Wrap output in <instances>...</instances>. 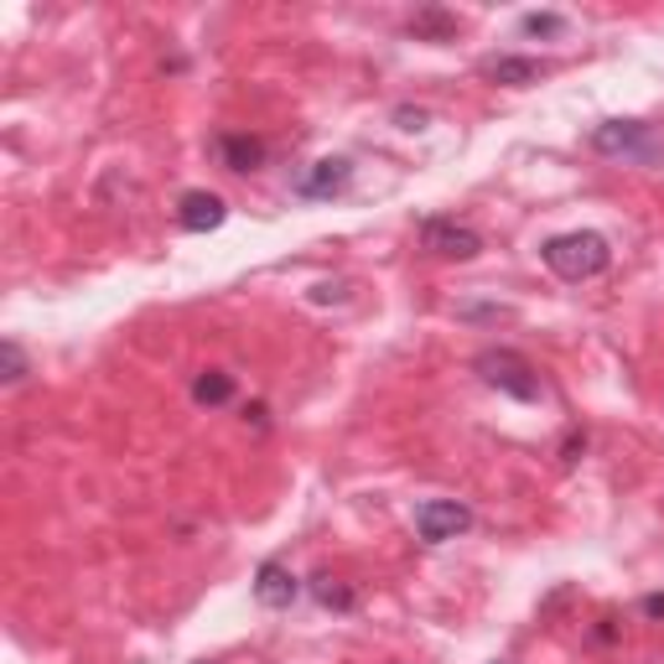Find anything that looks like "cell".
<instances>
[{
  "label": "cell",
  "instance_id": "cell-12",
  "mask_svg": "<svg viewBox=\"0 0 664 664\" xmlns=\"http://www.w3.org/2000/svg\"><path fill=\"white\" fill-rule=\"evenodd\" d=\"M312 597L322 602V607H332V613H349L353 602H359V592L343 586L338 576H312Z\"/></svg>",
  "mask_w": 664,
  "mask_h": 664
},
{
  "label": "cell",
  "instance_id": "cell-14",
  "mask_svg": "<svg viewBox=\"0 0 664 664\" xmlns=\"http://www.w3.org/2000/svg\"><path fill=\"white\" fill-rule=\"evenodd\" d=\"M0 380H6V384L27 380V353H21L17 338H6V343H0Z\"/></svg>",
  "mask_w": 664,
  "mask_h": 664
},
{
  "label": "cell",
  "instance_id": "cell-5",
  "mask_svg": "<svg viewBox=\"0 0 664 664\" xmlns=\"http://www.w3.org/2000/svg\"><path fill=\"white\" fill-rule=\"evenodd\" d=\"M462 530H473V509L457 504V499H431V504L415 509V535L426 540V545H446Z\"/></svg>",
  "mask_w": 664,
  "mask_h": 664
},
{
  "label": "cell",
  "instance_id": "cell-8",
  "mask_svg": "<svg viewBox=\"0 0 664 664\" xmlns=\"http://www.w3.org/2000/svg\"><path fill=\"white\" fill-rule=\"evenodd\" d=\"M219 161L229 172H260L265 167V141L260 135H244V130H223L219 141H213Z\"/></svg>",
  "mask_w": 664,
  "mask_h": 664
},
{
  "label": "cell",
  "instance_id": "cell-9",
  "mask_svg": "<svg viewBox=\"0 0 664 664\" xmlns=\"http://www.w3.org/2000/svg\"><path fill=\"white\" fill-rule=\"evenodd\" d=\"M254 597H260V607H275V613H281V607H291V602L301 597V582L281 561H265V566L254 571Z\"/></svg>",
  "mask_w": 664,
  "mask_h": 664
},
{
  "label": "cell",
  "instance_id": "cell-7",
  "mask_svg": "<svg viewBox=\"0 0 664 664\" xmlns=\"http://www.w3.org/2000/svg\"><path fill=\"white\" fill-rule=\"evenodd\" d=\"M229 219V203H223L219 192H182V203H177V223L188 229V234H208V229H219Z\"/></svg>",
  "mask_w": 664,
  "mask_h": 664
},
{
  "label": "cell",
  "instance_id": "cell-4",
  "mask_svg": "<svg viewBox=\"0 0 664 664\" xmlns=\"http://www.w3.org/2000/svg\"><path fill=\"white\" fill-rule=\"evenodd\" d=\"M421 250L436 254V260H477L483 239H477V229H467L457 219H426L421 223Z\"/></svg>",
  "mask_w": 664,
  "mask_h": 664
},
{
  "label": "cell",
  "instance_id": "cell-17",
  "mask_svg": "<svg viewBox=\"0 0 664 664\" xmlns=\"http://www.w3.org/2000/svg\"><path fill=\"white\" fill-rule=\"evenodd\" d=\"M644 613L648 617H664V597H644Z\"/></svg>",
  "mask_w": 664,
  "mask_h": 664
},
{
  "label": "cell",
  "instance_id": "cell-16",
  "mask_svg": "<svg viewBox=\"0 0 664 664\" xmlns=\"http://www.w3.org/2000/svg\"><path fill=\"white\" fill-rule=\"evenodd\" d=\"M395 120H400V130H426V120H431V114H426V110H411V104H400V110H395Z\"/></svg>",
  "mask_w": 664,
  "mask_h": 664
},
{
  "label": "cell",
  "instance_id": "cell-3",
  "mask_svg": "<svg viewBox=\"0 0 664 664\" xmlns=\"http://www.w3.org/2000/svg\"><path fill=\"white\" fill-rule=\"evenodd\" d=\"M477 374L493 384V390H504V395H514V400H540V374H535V364L530 359H520L514 349H489L483 359H477Z\"/></svg>",
  "mask_w": 664,
  "mask_h": 664
},
{
  "label": "cell",
  "instance_id": "cell-10",
  "mask_svg": "<svg viewBox=\"0 0 664 664\" xmlns=\"http://www.w3.org/2000/svg\"><path fill=\"white\" fill-rule=\"evenodd\" d=\"M483 73H489L493 83H504V89H530V83L545 79V63H540V58H493Z\"/></svg>",
  "mask_w": 664,
  "mask_h": 664
},
{
  "label": "cell",
  "instance_id": "cell-13",
  "mask_svg": "<svg viewBox=\"0 0 664 664\" xmlns=\"http://www.w3.org/2000/svg\"><path fill=\"white\" fill-rule=\"evenodd\" d=\"M411 32H415V37H452V32H457V17H452V11H436V6H431V11H415Z\"/></svg>",
  "mask_w": 664,
  "mask_h": 664
},
{
  "label": "cell",
  "instance_id": "cell-11",
  "mask_svg": "<svg viewBox=\"0 0 664 664\" xmlns=\"http://www.w3.org/2000/svg\"><path fill=\"white\" fill-rule=\"evenodd\" d=\"M192 400H198V405H229V400H234V374L203 369V374L192 380Z\"/></svg>",
  "mask_w": 664,
  "mask_h": 664
},
{
  "label": "cell",
  "instance_id": "cell-15",
  "mask_svg": "<svg viewBox=\"0 0 664 664\" xmlns=\"http://www.w3.org/2000/svg\"><path fill=\"white\" fill-rule=\"evenodd\" d=\"M524 37H561L566 32V17H555V11H530V17L520 21Z\"/></svg>",
  "mask_w": 664,
  "mask_h": 664
},
{
  "label": "cell",
  "instance_id": "cell-6",
  "mask_svg": "<svg viewBox=\"0 0 664 664\" xmlns=\"http://www.w3.org/2000/svg\"><path fill=\"white\" fill-rule=\"evenodd\" d=\"M349 182H353V161L349 157H322V161H312V167L296 177V198L322 203V198H338Z\"/></svg>",
  "mask_w": 664,
  "mask_h": 664
},
{
  "label": "cell",
  "instance_id": "cell-2",
  "mask_svg": "<svg viewBox=\"0 0 664 664\" xmlns=\"http://www.w3.org/2000/svg\"><path fill=\"white\" fill-rule=\"evenodd\" d=\"M592 151L613 161H638V167H660L664 161V141L644 120H607V125H597L592 130Z\"/></svg>",
  "mask_w": 664,
  "mask_h": 664
},
{
  "label": "cell",
  "instance_id": "cell-1",
  "mask_svg": "<svg viewBox=\"0 0 664 664\" xmlns=\"http://www.w3.org/2000/svg\"><path fill=\"white\" fill-rule=\"evenodd\" d=\"M540 260L551 265V275L582 285V281H592V275H602V270L613 265V244L602 234H592V229H576V234L545 239V244H540Z\"/></svg>",
  "mask_w": 664,
  "mask_h": 664
}]
</instances>
